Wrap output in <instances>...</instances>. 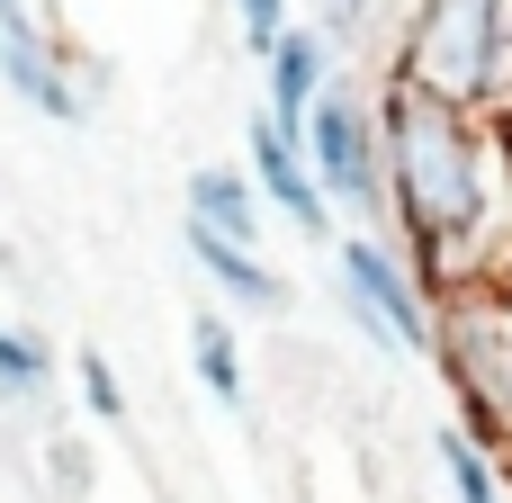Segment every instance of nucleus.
Returning a JSON list of instances; mask_svg holds the SVG:
<instances>
[{
	"mask_svg": "<svg viewBox=\"0 0 512 503\" xmlns=\"http://www.w3.org/2000/svg\"><path fill=\"white\" fill-rule=\"evenodd\" d=\"M378 135H387V198H396L405 234L423 243V261L450 270V261L486 234V153H477V117L396 72V90L378 99Z\"/></svg>",
	"mask_w": 512,
	"mask_h": 503,
	"instance_id": "nucleus-1",
	"label": "nucleus"
},
{
	"mask_svg": "<svg viewBox=\"0 0 512 503\" xmlns=\"http://www.w3.org/2000/svg\"><path fill=\"white\" fill-rule=\"evenodd\" d=\"M405 81L441 90L468 117L512 108V0H423L405 27Z\"/></svg>",
	"mask_w": 512,
	"mask_h": 503,
	"instance_id": "nucleus-2",
	"label": "nucleus"
},
{
	"mask_svg": "<svg viewBox=\"0 0 512 503\" xmlns=\"http://www.w3.org/2000/svg\"><path fill=\"white\" fill-rule=\"evenodd\" d=\"M306 144H315L324 198H342V207H360V216L387 198V135H378V108H369L360 90H324L315 117H306Z\"/></svg>",
	"mask_w": 512,
	"mask_h": 503,
	"instance_id": "nucleus-3",
	"label": "nucleus"
},
{
	"mask_svg": "<svg viewBox=\"0 0 512 503\" xmlns=\"http://www.w3.org/2000/svg\"><path fill=\"white\" fill-rule=\"evenodd\" d=\"M342 288H351L360 324H369L387 351H405V360H423V351H432V315H423L414 279H405V270H396L369 234H351V243H342Z\"/></svg>",
	"mask_w": 512,
	"mask_h": 503,
	"instance_id": "nucleus-4",
	"label": "nucleus"
},
{
	"mask_svg": "<svg viewBox=\"0 0 512 503\" xmlns=\"http://www.w3.org/2000/svg\"><path fill=\"white\" fill-rule=\"evenodd\" d=\"M252 171H261V198L297 225V234H315L324 243V225H333V198H324V180L297 162V135L279 126V117H261L252 126Z\"/></svg>",
	"mask_w": 512,
	"mask_h": 503,
	"instance_id": "nucleus-5",
	"label": "nucleus"
},
{
	"mask_svg": "<svg viewBox=\"0 0 512 503\" xmlns=\"http://www.w3.org/2000/svg\"><path fill=\"white\" fill-rule=\"evenodd\" d=\"M315 99H324V36L288 27V36L270 45V108H279V126L297 135V126L315 117Z\"/></svg>",
	"mask_w": 512,
	"mask_h": 503,
	"instance_id": "nucleus-6",
	"label": "nucleus"
},
{
	"mask_svg": "<svg viewBox=\"0 0 512 503\" xmlns=\"http://www.w3.org/2000/svg\"><path fill=\"white\" fill-rule=\"evenodd\" d=\"M0 81H9L36 117H54V126H72V117H81V99H72L63 63L45 54V36H0Z\"/></svg>",
	"mask_w": 512,
	"mask_h": 503,
	"instance_id": "nucleus-7",
	"label": "nucleus"
},
{
	"mask_svg": "<svg viewBox=\"0 0 512 503\" xmlns=\"http://www.w3.org/2000/svg\"><path fill=\"white\" fill-rule=\"evenodd\" d=\"M189 252H198V270H207L225 297H243V306H270V297H279V279L252 261V243H234V234H216V225H198V216H189Z\"/></svg>",
	"mask_w": 512,
	"mask_h": 503,
	"instance_id": "nucleus-8",
	"label": "nucleus"
},
{
	"mask_svg": "<svg viewBox=\"0 0 512 503\" xmlns=\"http://www.w3.org/2000/svg\"><path fill=\"white\" fill-rule=\"evenodd\" d=\"M189 216L216 225V234H234V243H261V198L234 171H189Z\"/></svg>",
	"mask_w": 512,
	"mask_h": 503,
	"instance_id": "nucleus-9",
	"label": "nucleus"
},
{
	"mask_svg": "<svg viewBox=\"0 0 512 503\" xmlns=\"http://www.w3.org/2000/svg\"><path fill=\"white\" fill-rule=\"evenodd\" d=\"M189 360H198V387H216V405H243V351L216 315L189 324Z\"/></svg>",
	"mask_w": 512,
	"mask_h": 503,
	"instance_id": "nucleus-10",
	"label": "nucleus"
},
{
	"mask_svg": "<svg viewBox=\"0 0 512 503\" xmlns=\"http://www.w3.org/2000/svg\"><path fill=\"white\" fill-rule=\"evenodd\" d=\"M45 378H54L45 342H27V333H0V396H45Z\"/></svg>",
	"mask_w": 512,
	"mask_h": 503,
	"instance_id": "nucleus-11",
	"label": "nucleus"
},
{
	"mask_svg": "<svg viewBox=\"0 0 512 503\" xmlns=\"http://www.w3.org/2000/svg\"><path fill=\"white\" fill-rule=\"evenodd\" d=\"M441 459H450V486H459V503H495V459H486L468 432H450V441H441Z\"/></svg>",
	"mask_w": 512,
	"mask_h": 503,
	"instance_id": "nucleus-12",
	"label": "nucleus"
},
{
	"mask_svg": "<svg viewBox=\"0 0 512 503\" xmlns=\"http://www.w3.org/2000/svg\"><path fill=\"white\" fill-rule=\"evenodd\" d=\"M378 18H387V0H324V27H333V45H360V36H378Z\"/></svg>",
	"mask_w": 512,
	"mask_h": 503,
	"instance_id": "nucleus-13",
	"label": "nucleus"
},
{
	"mask_svg": "<svg viewBox=\"0 0 512 503\" xmlns=\"http://www.w3.org/2000/svg\"><path fill=\"white\" fill-rule=\"evenodd\" d=\"M81 396H90V414H108V423L126 414V396H117V369H108L99 351H81Z\"/></svg>",
	"mask_w": 512,
	"mask_h": 503,
	"instance_id": "nucleus-14",
	"label": "nucleus"
},
{
	"mask_svg": "<svg viewBox=\"0 0 512 503\" xmlns=\"http://www.w3.org/2000/svg\"><path fill=\"white\" fill-rule=\"evenodd\" d=\"M234 9H243V36H252L261 54H270V45L288 36V0H234Z\"/></svg>",
	"mask_w": 512,
	"mask_h": 503,
	"instance_id": "nucleus-15",
	"label": "nucleus"
},
{
	"mask_svg": "<svg viewBox=\"0 0 512 503\" xmlns=\"http://www.w3.org/2000/svg\"><path fill=\"white\" fill-rule=\"evenodd\" d=\"M0 36H45V27H36V9H27V0H0Z\"/></svg>",
	"mask_w": 512,
	"mask_h": 503,
	"instance_id": "nucleus-16",
	"label": "nucleus"
}]
</instances>
